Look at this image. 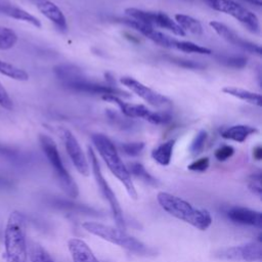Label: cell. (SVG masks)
Here are the masks:
<instances>
[{
    "instance_id": "obj_1",
    "label": "cell",
    "mask_w": 262,
    "mask_h": 262,
    "mask_svg": "<svg viewBox=\"0 0 262 262\" xmlns=\"http://www.w3.org/2000/svg\"><path fill=\"white\" fill-rule=\"evenodd\" d=\"M160 206L171 216L182 220L200 230H206L212 223L211 214L204 209L193 207L174 194L160 191L157 195Z\"/></svg>"
},
{
    "instance_id": "obj_2",
    "label": "cell",
    "mask_w": 262,
    "mask_h": 262,
    "mask_svg": "<svg viewBox=\"0 0 262 262\" xmlns=\"http://www.w3.org/2000/svg\"><path fill=\"white\" fill-rule=\"evenodd\" d=\"M92 143L96 147L98 154L108 167L110 171L124 184L128 194L131 199H137V191L131 179V174L129 173L127 166L123 163L120 158L118 150L113 143V141L104 134L95 133L91 136Z\"/></svg>"
},
{
    "instance_id": "obj_3",
    "label": "cell",
    "mask_w": 262,
    "mask_h": 262,
    "mask_svg": "<svg viewBox=\"0 0 262 262\" xmlns=\"http://www.w3.org/2000/svg\"><path fill=\"white\" fill-rule=\"evenodd\" d=\"M6 262H26L28 256L26 241V218L19 212H11L4 230Z\"/></svg>"
},
{
    "instance_id": "obj_4",
    "label": "cell",
    "mask_w": 262,
    "mask_h": 262,
    "mask_svg": "<svg viewBox=\"0 0 262 262\" xmlns=\"http://www.w3.org/2000/svg\"><path fill=\"white\" fill-rule=\"evenodd\" d=\"M82 227L86 231L90 232L91 234H94L114 245L120 246L121 248H124L130 252H133L136 254L148 253V248L142 242L128 234L123 229L115 228L99 222H92V221H86L82 223Z\"/></svg>"
},
{
    "instance_id": "obj_5",
    "label": "cell",
    "mask_w": 262,
    "mask_h": 262,
    "mask_svg": "<svg viewBox=\"0 0 262 262\" xmlns=\"http://www.w3.org/2000/svg\"><path fill=\"white\" fill-rule=\"evenodd\" d=\"M39 140H40L41 147L46 158L48 159L62 190L71 198L78 196L79 194L78 185L73 179V177L70 175L68 170L66 169L54 140L51 137L44 134H41L39 136Z\"/></svg>"
},
{
    "instance_id": "obj_6",
    "label": "cell",
    "mask_w": 262,
    "mask_h": 262,
    "mask_svg": "<svg viewBox=\"0 0 262 262\" xmlns=\"http://www.w3.org/2000/svg\"><path fill=\"white\" fill-rule=\"evenodd\" d=\"M206 2L214 10L229 14L238 20L251 33L259 34L260 25L257 15L245 6L233 0H206Z\"/></svg>"
},
{
    "instance_id": "obj_7",
    "label": "cell",
    "mask_w": 262,
    "mask_h": 262,
    "mask_svg": "<svg viewBox=\"0 0 262 262\" xmlns=\"http://www.w3.org/2000/svg\"><path fill=\"white\" fill-rule=\"evenodd\" d=\"M88 157H89V160H90V165H91V169H92V173L94 175L95 181H96V183L99 187V190L101 191L103 198L110 204L115 222H116V224L118 225V227L120 229L125 230L126 224H125V219H124V216H123V211L121 209V206H120V204L117 200V196L114 193L113 189L111 188L107 181L103 177V175L101 173L99 163H98V160L96 158V155H95L94 150L92 149V147H90V146H88Z\"/></svg>"
},
{
    "instance_id": "obj_8",
    "label": "cell",
    "mask_w": 262,
    "mask_h": 262,
    "mask_svg": "<svg viewBox=\"0 0 262 262\" xmlns=\"http://www.w3.org/2000/svg\"><path fill=\"white\" fill-rule=\"evenodd\" d=\"M102 99L116 104L121 113L128 118H141L151 124H167L171 120V116L167 113L152 112L142 104H133L125 102L117 95H102Z\"/></svg>"
},
{
    "instance_id": "obj_9",
    "label": "cell",
    "mask_w": 262,
    "mask_h": 262,
    "mask_svg": "<svg viewBox=\"0 0 262 262\" xmlns=\"http://www.w3.org/2000/svg\"><path fill=\"white\" fill-rule=\"evenodd\" d=\"M126 14L129 18L140 21L152 28H161L172 32L177 36H185L186 33L173 20L169 15L164 12H155V11H146L142 9H138L135 7H129L125 9Z\"/></svg>"
},
{
    "instance_id": "obj_10",
    "label": "cell",
    "mask_w": 262,
    "mask_h": 262,
    "mask_svg": "<svg viewBox=\"0 0 262 262\" xmlns=\"http://www.w3.org/2000/svg\"><path fill=\"white\" fill-rule=\"evenodd\" d=\"M214 256L218 259L229 261H260L262 259L261 244L252 242L239 246L220 249L214 253Z\"/></svg>"
},
{
    "instance_id": "obj_11",
    "label": "cell",
    "mask_w": 262,
    "mask_h": 262,
    "mask_svg": "<svg viewBox=\"0 0 262 262\" xmlns=\"http://www.w3.org/2000/svg\"><path fill=\"white\" fill-rule=\"evenodd\" d=\"M58 133L64 144L67 152L71 161L73 162L75 168L77 169V171L83 176H89L90 168H89L87 158L85 157L75 135L69 129H66L62 127L58 129Z\"/></svg>"
},
{
    "instance_id": "obj_12",
    "label": "cell",
    "mask_w": 262,
    "mask_h": 262,
    "mask_svg": "<svg viewBox=\"0 0 262 262\" xmlns=\"http://www.w3.org/2000/svg\"><path fill=\"white\" fill-rule=\"evenodd\" d=\"M120 82L130 89L133 93H135L137 96L142 98L147 103L157 106V107H166L171 104V100L166 97L165 95L152 90L151 88L145 86L141 82L135 80L131 77H122L120 79Z\"/></svg>"
},
{
    "instance_id": "obj_13",
    "label": "cell",
    "mask_w": 262,
    "mask_h": 262,
    "mask_svg": "<svg viewBox=\"0 0 262 262\" xmlns=\"http://www.w3.org/2000/svg\"><path fill=\"white\" fill-rule=\"evenodd\" d=\"M67 88L79 92H85V93H92V94H101L106 95V94H112V95H125L128 96L126 92L113 87L111 85H104V84H99L94 81L88 80L84 75H82L80 78L77 80L70 82L64 85Z\"/></svg>"
},
{
    "instance_id": "obj_14",
    "label": "cell",
    "mask_w": 262,
    "mask_h": 262,
    "mask_svg": "<svg viewBox=\"0 0 262 262\" xmlns=\"http://www.w3.org/2000/svg\"><path fill=\"white\" fill-rule=\"evenodd\" d=\"M210 26L221 38H223L228 43H230L234 46H237V47L242 48L243 50H246L250 53H254L259 56L261 55L260 45L255 44L253 42H250V41L242 38L239 35H237L235 32H233L230 28H228L224 24L213 20L210 23Z\"/></svg>"
},
{
    "instance_id": "obj_15",
    "label": "cell",
    "mask_w": 262,
    "mask_h": 262,
    "mask_svg": "<svg viewBox=\"0 0 262 262\" xmlns=\"http://www.w3.org/2000/svg\"><path fill=\"white\" fill-rule=\"evenodd\" d=\"M227 217L234 223L261 227L262 215L261 212L245 207H232L227 212Z\"/></svg>"
},
{
    "instance_id": "obj_16",
    "label": "cell",
    "mask_w": 262,
    "mask_h": 262,
    "mask_svg": "<svg viewBox=\"0 0 262 262\" xmlns=\"http://www.w3.org/2000/svg\"><path fill=\"white\" fill-rule=\"evenodd\" d=\"M38 10L51 20L59 30L66 31L68 29L67 19L60 8L50 0H32Z\"/></svg>"
},
{
    "instance_id": "obj_17",
    "label": "cell",
    "mask_w": 262,
    "mask_h": 262,
    "mask_svg": "<svg viewBox=\"0 0 262 262\" xmlns=\"http://www.w3.org/2000/svg\"><path fill=\"white\" fill-rule=\"evenodd\" d=\"M73 262H99L89 246L82 239L73 237L68 242Z\"/></svg>"
},
{
    "instance_id": "obj_18",
    "label": "cell",
    "mask_w": 262,
    "mask_h": 262,
    "mask_svg": "<svg viewBox=\"0 0 262 262\" xmlns=\"http://www.w3.org/2000/svg\"><path fill=\"white\" fill-rule=\"evenodd\" d=\"M258 130L255 127L248 125H234L224 129L221 136L225 139L233 140L236 142H244L250 135L256 133Z\"/></svg>"
},
{
    "instance_id": "obj_19",
    "label": "cell",
    "mask_w": 262,
    "mask_h": 262,
    "mask_svg": "<svg viewBox=\"0 0 262 262\" xmlns=\"http://www.w3.org/2000/svg\"><path fill=\"white\" fill-rule=\"evenodd\" d=\"M0 11L12 18L26 21L36 28L42 27L41 21L36 16H34L33 14L29 13L28 11H26L25 9H23L20 7H16L13 5H4V6L0 7Z\"/></svg>"
},
{
    "instance_id": "obj_20",
    "label": "cell",
    "mask_w": 262,
    "mask_h": 262,
    "mask_svg": "<svg viewBox=\"0 0 262 262\" xmlns=\"http://www.w3.org/2000/svg\"><path fill=\"white\" fill-rule=\"evenodd\" d=\"M174 145H175L174 139H170L166 142L161 143L160 145H158L156 148L152 149L151 151L152 159L162 166H168L171 162Z\"/></svg>"
},
{
    "instance_id": "obj_21",
    "label": "cell",
    "mask_w": 262,
    "mask_h": 262,
    "mask_svg": "<svg viewBox=\"0 0 262 262\" xmlns=\"http://www.w3.org/2000/svg\"><path fill=\"white\" fill-rule=\"evenodd\" d=\"M222 91L228 95H231L233 97H236L238 99L245 100L249 103L256 104L258 106L261 105V95L259 93H255L246 89L237 88V87H224Z\"/></svg>"
},
{
    "instance_id": "obj_22",
    "label": "cell",
    "mask_w": 262,
    "mask_h": 262,
    "mask_svg": "<svg viewBox=\"0 0 262 262\" xmlns=\"http://www.w3.org/2000/svg\"><path fill=\"white\" fill-rule=\"evenodd\" d=\"M175 21L185 33H190L196 36L203 33V27L201 23L192 16L178 13L175 15Z\"/></svg>"
},
{
    "instance_id": "obj_23",
    "label": "cell",
    "mask_w": 262,
    "mask_h": 262,
    "mask_svg": "<svg viewBox=\"0 0 262 262\" xmlns=\"http://www.w3.org/2000/svg\"><path fill=\"white\" fill-rule=\"evenodd\" d=\"M0 74L16 81H27L29 79V74L25 70L2 59H0Z\"/></svg>"
},
{
    "instance_id": "obj_24",
    "label": "cell",
    "mask_w": 262,
    "mask_h": 262,
    "mask_svg": "<svg viewBox=\"0 0 262 262\" xmlns=\"http://www.w3.org/2000/svg\"><path fill=\"white\" fill-rule=\"evenodd\" d=\"M127 169L130 174L139 178L144 183L152 185V186L158 185V180L154 176H151L140 163H130L129 166L127 167Z\"/></svg>"
},
{
    "instance_id": "obj_25",
    "label": "cell",
    "mask_w": 262,
    "mask_h": 262,
    "mask_svg": "<svg viewBox=\"0 0 262 262\" xmlns=\"http://www.w3.org/2000/svg\"><path fill=\"white\" fill-rule=\"evenodd\" d=\"M173 48L181 50L183 52H187V53H199V54H211L212 53V51L209 48L198 45L190 41L175 40Z\"/></svg>"
},
{
    "instance_id": "obj_26",
    "label": "cell",
    "mask_w": 262,
    "mask_h": 262,
    "mask_svg": "<svg viewBox=\"0 0 262 262\" xmlns=\"http://www.w3.org/2000/svg\"><path fill=\"white\" fill-rule=\"evenodd\" d=\"M17 40V35L13 30L0 26V50L12 48L16 44Z\"/></svg>"
},
{
    "instance_id": "obj_27",
    "label": "cell",
    "mask_w": 262,
    "mask_h": 262,
    "mask_svg": "<svg viewBox=\"0 0 262 262\" xmlns=\"http://www.w3.org/2000/svg\"><path fill=\"white\" fill-rule=\"evenodd\" d=\"M29 255L32 262H55L48 252L38 244H33L30 247Z\"/></svg>"
},
{
    "instance_id": "obj_28",
    "label": "cell",
    "mask_w": 262,
    "mask_h": 262,
    "mask_svg": "<svg viewBox=\"0 0 262 262\" xmlns=\"http://www.w3.org/2000/svg\"><path fill=\"white\" fill-rule=\"evenodd\" d=\"M207 140V132L205 130H201L196 135L195 137L193 138L191 144H190V151L192 155H198L200 154L203 148H204V145H205V142Z\"/></svg>"
},
{
    "instance_id": "obj_29",
    "label": "cell",
    "mask_w": 262,
    "mask_h": 262,
    "mask_svg": "<svg viewBox=\"0 0 262 262\" xmlns=\"http://www.w3.org/2000/svg\"><path fill=\"white\" fill-rule=\"evenodd\" d=\"M143 148H144L143 142H128V143H123L121 145L122 151L130 157L138 156L143 150Z\"/></svg>"
},
{
    "instance_id": "obj_30",
    "label": "cell",
    "mask_w": 262,
    "mask_h": 262,
    "mask_svg": "<svg viewBox=\"0 0 262 262\" xmlns=\"http://www.w3.org/2000/svg\"><path fill=\"white\" fill-rule=\"evenodd\" d=\"M219 61L233 68H243L247 64V58L242 56H220Z\"/></svg>"
},
{
    "instance_id": "obj_31",
    "label": "cell",
    "mask_w": 262,
    "mask_h": 262,
    "mask_svg": "<svg viewBox=\"0 0 262 262\" xmlns=\"http://www.w3.org/2000/svg\"><path fill=\"white\" fill-rule=\"evenodd\" d=\"M233 154H234V148L231 145H222L215 150L214 155L218 161L223 162V161H226L227 159L231 158L233 156Z\"/></svg>"
},
{
    "instance_id": "obj_32",
    "label": "cell",
    "mask_w": 262,
    "mask_h": 262,
    "mask_svg": "<svg viewBox=\"0 0 262 262\" xmlns=\"http://www.w3.org/2000/svg\"><path fill=\"white\" fill-rule=\"evenodd\" d=\"M0 106L8 111H11L13 108V101L9 96L8 92L6 91V89L4 88V86L1 84V82H0Z\"/></svg>"
},
{
    "instance_id": "obj_33",
    "label": "cell",
    "mask_w": 262,
    "mask_h": 262,
    "mask_svg": "<svg viewBox=\"0 0 262 262\" xmlns=\"http://www.w3.org/2000/svg\"><path fill=\"white\" fill-rule=\"evenodd\" d=\"M210 161L209 158H201L195 161H193L191 164L188 165V169L195 172H204L209 168Z\"/></svg>"
},
{
    "instance_id": "obj_34",
    "label": "cell",
    "mask_w": 262,
    "mask_h": 262,
    "mask_svg": "<svg viewBox=\"0 0 262 262\" xmlns=\"http://www.w3.org/2000/svg\"><path fill=\"white\" fill-rule=\"evenodd\" d=\"M249 188L258 196L261 195V174L257 173V174H253L250 176L249 179Z\"/></svg>"
},
{
    "instance_id": "obj_35",
    "label": "cell",
    "mask_w": 262,
    "mask_h": 262,
    "mask_svg": "<svg viewBox=\"0 0 262 262\" xmlns=\"http://www.w3.org/2000/svg\"><path fill=\"white\" fill-rule=\"evenodd\" d=\"M174 62L178 63L179 66L181 67H185V68H188V69H202L204 68L203 64L201 63H198V62H194L192 60H185V59H179V58H173Z\"/></svg>"
},
{
    "instance_id": "obj_36",
    "label": "cell",
    "mask_w": 262,
    "mask_h": 262,
    "mask_svg": "<svg viewBox=\"0 0 262 262\" xmlns=\"http://www.w3.org/2000/svg\"><path fill=\"white\" fill-rule=\"evenodd\" d=\"M253 157H254V159H256L257 161H260V160H261V158H262V148H261L260 145H258V146H256V147L254 148V150H253Z\"/></svg>"
},
{
    "instance_id": "obj_37",
    "label": "cell",
    "mask_w": 262,
    "mask_h": 262,
    "mask_svg": "<svg viewBox=\"0 0 262 262\" xmlns=\"http://www.w3.org/2000/svg\"><path fill=\"white\" fill-rule=\"evenodd\" d=\"M251 5H254V6H257V7H260L262 5V0H243Z\"/></svg>"
}]
</instances>
